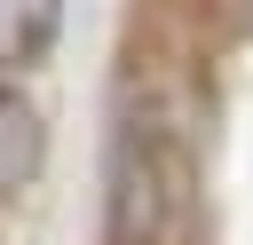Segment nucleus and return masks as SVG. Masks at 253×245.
<instances>
[{
    "label": "nucleus",
    "instance_id": "obj_1",
    "mask_svg": "<svg viewBox=\"0 0 253 245\" xmlns=\"http://www.w3.org/2000/svg\"><path fill=\"white\" fill-rule=\"evenodd\" d=\"M166 142L150 126H126L119 134V158H111V237L119 245H142L150 229H166Z\"/></svg>",
    "mask_w": 253,
    "mask_h": 245
},
{
    "label": "nucleus",
    "instance_id": "obj_2",
    "mask_svg": "<svg viewBox=\"0 0 253 245\" xmlns=\"http://www.w3.org/2000/svg\"><path fill=\"white\" fill-rule=\"evenodd\" d=\"M55 8H63V0H0V71H24V63L47 55Z\"/></svg>",
    "mask_w": 253,
    "mask_h": 245
},
{
    "label": "nucleus",
    "instance_id": "obj_3",
    "mask_svg": "<svg viewBox=\"0 0 253 245\" xmlns=\"http://www.w3.org/2000/svg\"><path fill=\"white\" fill-rule=\"evenodd\" d=\"M32 158H40V126L16 95H0V190H16L32 174Z\"/></svg>",
    "mask_w": 253,
    "mask_h": 245
}]
</instances>
